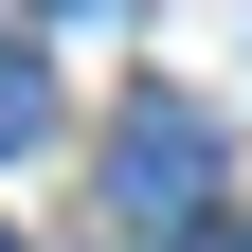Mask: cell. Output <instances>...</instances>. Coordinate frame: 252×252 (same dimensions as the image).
<instances>
[{
    "label": "cell",
    "mask_w": 252,
    "mask_h": 252,
    "mask_svg": "<svg viewBox=\"0 0 252 252\" xmlns=\"http://www.w3.org/2000/svg\"><path fill=\"white\" fill-rule=\"evenodd\" d=\"M108 216L126 234H216V108H180V90H126V126H108Z\"/></svg>",
    "instance_id": "6da1fadb"
},
{
    "label": "cell",
    "mask_w": 252,
    "mask_h": 252,
    "mask_svg": "<svg viewBox=\"0 0 252 252\" xmlns=\"http://www.w3.org/2000/svg\"><path fill=\"white\" fill-rule=\"evenodd\" d=\"M36 126H54V72H36V54H18V36H0V162H18Z\"/></svg>",
    "instance_id": "7a4b0ae2"
},
{
    "label": "cell",
    "mask_w": 252,
    "mask_h": 252,
    "mask_svg": "<svg viewBox=\"0 0 252 252\" xmlns=\"http://www.w3.org/2000/svg\"><path fill=\"white\" fill-rule=\"evenodd\" d=\"M0 252H18V234H0Z\"/></svg>",
    "instance_id": "3957f363"
}]
</instances>
